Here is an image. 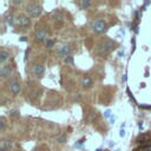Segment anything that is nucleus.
I'll use <instances>...</instances> for the list:
<instances>
[{"label":"nucleus","mask_w":151,"mask_h":151,"mask_svg":"<svg viewBox=\"0 0 151 151\" xmlns=\"http://www.w3.org/2000/svg\"><path fill=\"white\" fill-rule=\"evenodd\" d=\"M8 57H9V53H8V52H6L5 50H1V51H0V61H1V63L6 61V60L8 59Z\"/></svg>","instance_id":"obj_12"},{"label":"nucleus","mask_w":151,"mask_h":151,"mask_svg":"<svg viewBox=\"0 0 151 151\" xmlns=\"http://www.w3.org/2000/svg\"><path fill=\"white\" fill-rule=\"evenodd\" d=\"M65 63H67V64L73 63V58H72V57H70V55H67V57L65 58Z\"/></svg>","instance_id":"obj_18"},{"label":"nucleus","mask_w":151,"mask_h":151,"mask_svg":"<svg viewBox=\"0 0 151 151\" xmlns=\"http://www.w3.org/2000/svg\"><path fill=\"white\" fill-rule=\"evenodd\" d=\"M139 129H140V130L143 129V123H142V122H139Z\"/></svg>","instance_id":"obj_26"},{"label":"nucleus","mask_w":151,"mask_h":151,"mask_svg":"<svg viewBox=\"0 0 151 151\" xmlns=\"http://www.w3.org/2000/svg\"><path fill=\"white\" fill-rule=\"evenodd\" d=\"M27 54H28V50L25 51V57H24V60H25V61L27 60Z\"/></svg>","instance_id":"obj_23"},{"label":"nucleus","mask_w":151,"mask_h":151,"mask_svg":"<svg viewBox=\"0 0 151 151\" xmlns=\"http://www.w3.org/2000/svg\"><path fill=\"white\" fill-rule=\"evenodd\" d=\"M140 150H143V151H151V144H145V145H143Z\"/></svg>","instance_id":"obj_16"},{"label":"nucleus","mask_w":151,"mask_h":151,"mask_svg":"<svg viewBox=\"0 0 151 151\" xmlns=\"http://www.w3.org/2000/svg\"><path fill=\"white\" fill-rule=\"evenodd\" d=\"M118 55H119V57H124V55H125V52H124L123 50H120V51L118 52Z\"/></svg>","instance_id":"obj_21"},{"label":"nucleus","mask_w":151,"mask_h":151,"mask_svg":"<svg viewBox=\"0 0 151 151\" xmlns=\"http://www.w3.org/2000/svg\"><path fill=\"white\" fill-rule=\"evenodd\" d=\"M44 72H45V68H44V66L41 64H35L33 66V68H32V73L35 77H41L44 74Z\"/></svg>","instance_id":"obj_5"},{"label":"nucleus","mask_w":151,"mask_h":151,"mask_svg":"<svg viewBox=\"0 0 151 151\" xmlns=\"http://www.w3.org/2000/svg\"><path fill=\"white\" fill-rule=\"evenodd\" d=\"M113 47H114V42L112 40L106 39V40L101 41L100 45L98 46V53L101 54V55H106V54H109L112 51Z\"/></svg>","instance_id":"obj_1"},{"label":"nucleus","mask_w":151,"mask_h":151,"mask_svg":"<svg viewBox=\"0 0 151 151\" xmlns=\"http://www.w3.org/2000/svg\"><path fill=\"white\" fill-rule=\"evenodd\" d=\"M17 24L20 27H26V26L29 25V19L26 15H24V14H19L17 17Z\"/></svg>","instance_id":"obj_4"},{"label":"nucleus","mask_w":151,"mask_h":151,"mask_svg":"<svg viewBox=\"0 0 151 151\" xmlns=\"http://www.w3.org/2000/svg\"><path fill=\"white\" fill-rule=\"evenodd\" d=\"M96 151H103V150H101V149H97Z\"/></svg>","instance_id":"obj_28"},{"label":"nucleus","mask_w":151,"mask_h":151,"mask_svg":"<svg viewBox=\"0 0 151 151\" xmlns=\"http://www.w3.org/2000/svg\"><path fill=\"white\" fill-rule=\"evenodd\" d=\"M5 126H6V120H5L4 117H1L0 118V129H1V131L5 129Z\"/></svg>","instance_id":"obj_14"},{"label":"nucleus","mask_w":151,"mask_h":151,"mask_svg":"<svg viewBox=\"0 0 151 151\" xmlns=\"http://www.w3.org/2000/svg\"><path fill=\"white\" fill-rule=\"evenodd\" d=\"M80 84H81V86H84V87H90V86L92 85V79H91L88 76H85V77L81 78Z\"/></svg>","instance_id":"obj_11"},{"label":"nucleus","mask_w":151,"mask_h":151,"mask_svg":"<svg viewBox=\"0 0 151 151\" xmlns=\"http://www.w3.org/2000/svg\"><path fill=\"white\" fill-rule=\"evenodd\" d=\"M117 151H119V150H117Z\"/></svg>","instance_id":"obj_29"},{"label":"nucleus","mask_w":151,"mask_h":151,"mask_svg":"<svg viewBox=\"0 0 151 151\" xmlns=\"http://www.w3.org/2000/svg\"><path fill=\"white\" fill-rule=\"evenodd\" d=\"M57 140H58L59 143H64V142L66 140V137H65V136H59V137L57 138Z\"/></svg>","instance_id":"obj_19"},{"label":"nucleus","mask_w":151,"mask_h":151,"mask_svg":"<svg viewBox=\"0 0 151 151\" xmlns=\"http://www.w3.org/2000/svg\"><path fill=\"white\" fill-rule=\"evenodd\" d=\"M12 140L11 139H4L0 145V151H9L12 147Z\"/></svg>","instance_id":"obj_8"},{"label":"nucleus","mask_w":151,"mask_h":151,"mask_svg":"<svg viewBox=\"0 0 151 151\" xmlns=\"http://www.w3.org/2000/svg\"><path fill=\"white\" fill-rule=\"evenodd\" d=\"M26 11L28 12L29 15H32L34 18H37V17H39L41 14V7L39 5H37V4H29V5H27Z\"/></svg>","instance_id":"obj_2"},{"label":"nucleus","mask_w":151,"mask_h":151,"mask_svg":"<svg viewBox=\"0 0 151 151\" xmlns=\"http://www.w3.org/2000/svg\"><path fill=\"white\" fill-rule=\"evenodd\" d=\"M53 45H54V41L53 40H51V39H47L46 40V47L51 48V47H53Z\"/></svg>","instance_id":"obj_15"},{"label":"nucleus","mask_w":151,"mask_h":151,"mask_svg":"<svg viewBox=\"0 0 151 151\" xmlns=\"http://www.w3.org/2000/svg\"><path fill=\"white\" fill-rule=\"evenodd\" d=\"M35 39H37L38 41H44V40H46V39H47V32H46L45 29H42V28L38 29L37 33H35Z\"/></svg>","instance_id":"obj_7"},{"label":"nucleus","mask_w":151,"mask_h":151,"mask_svg":"<svg viewBox=\"0 0 151 151\" xmlns=\"http://www.w3.org/2000/svg\"><path fill=\"white\" fill-rule=\"evenodd\" d=\"M90 5H91V2L87 1V0H84V1H81V4H80V6H81L83 9H86L87 7H90Z\"/></svg>","instance_id":"obj_13"},{"label":"nucleus","mask_w":151,"mask_h":151,"mask_svg":"<svg viewBox=\"0 0 151 151\" xmlns=\"http://www.w3.org/2000/svg\"><path fill=\"white\" fill-rule=\"evenodd\" d=\"M110 118H111V122H112V123H114V120H116V117H114V116H111Z\"/></svg>","instance_id":"obj_24"},{"label":"nucleus","mask_w":151,"mask_h":151,"mask_svg":"<svg viewBox=\"0 0 151 151\" xmlns=\"http://www.w3.org/2000/svg\"><path fill=\"white\" fill-rule=\"evenodd\" d=\"M119 136H120V137H125V131H124V129H122V130H120Z\"/></svg>","instance_id":"obj_22"},{"label":"nucleus","mask_w":151,"mask_h":151,"mask_svg":"<svg viewBox=\"0 0 151 151\" xmlns=\"http://www.w3.org/2000/svg\"><path fill=\"white\" fill-rule=\"evenodd\" d=\"M20 40H21V41H26V37H22Z\"/></svg>","instance_id":"obj_27"},{"label":"nucleus","mask_w":151,"mask_h":151,"mask_svg":"<svg viewBox=\"0 0 151 151\" xmlns=\"http://www.w3.org/2000/svg\"><path fill=\"white\" fill-rule=\"evenodd\" d=\"M70 52H71V48H70L68 45H63V46L59 47L58 51H57L58 55H60V57H66V54H68Z\"/></svg>","instance_id":"obj_9"},{"label":"nucleus","mask_w":151,"mask_h":151,"mask_svg":"<svg viewBox=\"0 0 151 151\" xmlns=\"http://www.w3.org/2000/svg\"><path fill=\"white\" fill-rule=\"evenodd\" d=\"M91 28H92V31L96 32V33H101V32H104V31L106 29V24H105V21L98 19V20H96V21L92 22Z\"/></svg>","instance_id":"obj_3"},{"label":"nucleus","mask_w":151,"mask_h":151,"mask_svg":"<svg viewBox=\"0 0 151 151\" xmlns=\"http://www.w3.org/2000/svg\"><path fill=\"white\" fill-rule=\"evenodd\" d=\"M6 21H7V24L9 25V26H13V17L9 14L8 17H7V19H6Z\"/></svg>","instance_id":"obj_17"},{"label":"nucleus","mask_w":151,"mask_h":151,"mask_svg":"<svg viewBox=\"0 0 151 151\" xmlns=\"http://www.w3.org/2000/svg\"><path fill=\"white\" fill-rule=\"evenodd\" d=\"M122 80H123V81H125V80H126V74H124V76L122 77Z\"/></svg>","instance_id":"obj_25"},{"label":"nucleus","mask_w":151,"mask_h":151,"mask_svg":"<svg viewBox=\"0 0 151 151\" xmlns=\"http://www.w3.org/2000/svg\"><path fill=\"white\" fill-rule=\"evenodd\" d=\"M104 116H105L106 118H109V117H111V111H110V110H106V111L104 112Z\"/></svg>","instance_id":"obj_20"},{"label":"nucleus","mask_w":151,"mask_h":151,"mask_svg":"<svg viewBox=\"0 0 151 151\" xmlns=\"http://www.w3.org/2000/svg\"><path fill=\"white\" fill-rule=\"evenodd\" d=\"M11 72H12V70H11L9 66H2V67L0 68V76H1L2 78L8 77V76L11 74Z\"/></svg>","instance_id":"obj_10"},{"label":"nucleus","mask_w":151,"mask_h":151,"mask_svg":"<svg viewBox=\"0 0 151 151\" xmlns=\"http://www.w3.org/2000/svg\"><path fill=\"white\" fill-rule=\"evenodd\" d=\"M20 88H21V86H20L19 81H17V80H13V81L11 83L9 90H11V92H12V94H13V96H17V94L20 92Z\"/></svg>","instance_id":"obj_6"}]
</instances>
